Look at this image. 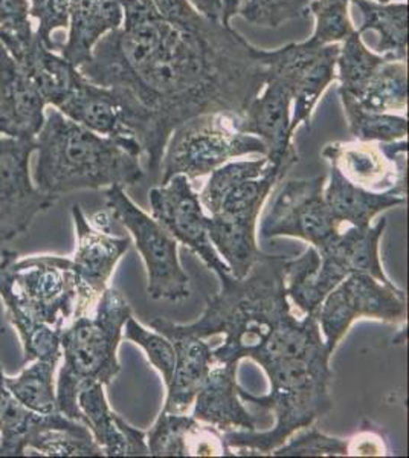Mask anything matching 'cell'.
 <instances>
[{
    "mask_svg": "<svg viewBox=\"0 0 409 458\" xmlns=\"http://www.w3.org/2000/svg\"><path fill=\"white\" fill-rule=\"evenodd\" d=\"M78 71L138 101L150 118L159 161L177 125L203 114L239 118L268 80L259 47L231 25L205 16L173 23L140 0H130L123 25L99 38Z\"/></svg>",
    "mask_w": 409,
    "mask_h": 458,
    "instance_id": "obj_1",
    "label": "cell"
},
{
    "mask_svg": "<svg viewBox=\"0 0 409 458\" xmlns=\"http://www.w3.org/2000/svg\"><path fill=\"white\" fill-rule=\"evenodd\" d=\"M285 256L263 254L243 278H222V291L208 300L202 317L192 324H175L156 318L151 327L166 338L207 339L223 335L213 350L214 362L240 364L251 360L281 324L294 313L285 292Z\"/></svg>",
    "mask_w": 409,
    "mask_h": 458,
    "instance_id": "obj_2",
    "label": "cell"
},
{
    "mask_svg": "<svg viewBox=\"0 0 409 458\" xmlns=\"http://www.w3.org/2000/svg\"><path fill=\"white\" fill-rule=\"evenodd\" d=\"M80 280L68 257L37 256L19 260L14 250L0 254V298L16 328L23 362L62 360L63 328L78 318Z\"/></svg>",
    "mask_w": 409,
    "mask_h": 458,
    "instance_id": "obj_3",
    "label": "cell"
},
{
    "mask_svg": "<svg viewBox=\"0 0 409 458\" xmlns=\"http://www.w3.org/2000/svg\"><path fill=\"white\" fill-rule=\"evenodd\" d=\"M32 182L40 193L58 199L80 190L112 185L133 187L144 181L140 157L118 142L89 131L52 107L36 140Z\"/></svg>",
    "mask_w": 409,
    "mask_h": 458,
    "instance_id": "obj_4",
    "label": "cell"
},
{
    "mask_svg": "<svg viewBox=\"0 0 409 458\" xmlns=\"http://www.w3.org/2000/svg\"><path fill=\"white\" fill-rule=\"evenodd\" d=\"M332 352L326 343L294 358H281L261 365L269 377L270 391L254 396L239 386L243 402L270 410L277 417L270 431L223 432V442L240 455H266L280 448L296 431L311 428L333 410L330 384Z\"/></svg>",
    "mask_w": 409,
    "mask_h": 458,
    "instance_id": "obj_5",
    "label": "cell"
},
{
    "mask_svg": "<svg viewBox=\"0 0 409 458\" xmlns=\"http://www.w3.org/2000/svg\"><path fill=\"white\" fill-rule=\"evenodd\" d=\"M132 308L120 291L107 287L92 313L75 318L63 328L60 347L63 362L58 373V411L71 420L83 423L78 394L95 382L110 386L121 371L118 347Z\"/></svg>",
    "mask_w": 409,
    "mask_h": 458,
    "instance_id": "obj_6",
    "label": "cell"
},
{
    "mask_svg": "<svg viewBox=\"0 0 409 458\" xmlns=\"http://www.w3.org/2000/svg\"><path fill=\"white\" fill-rule=\"evenodd\" d=\"M248 155L266 157L265 142L237 131L233 118L226 114H197L171 131L162 155L161 185L176 174L194 181L235 157Z\"/></svg>",
    "mask_w": 409,
    "mask_h": 458,
    "instance_id": "obj_7",
    "label": "cell"
},
{
    "mask_svg": "<svg viewBox=\"0 0 409 458\" xmlns=\"http://www.w3.org/2000/svg\"><path fill=\"white\" fill-rule=\"evenodd\" d=\"M106 207L112 219L129 229L147 269V293L155 301H182L190 297V276L182 269L177 242L158 220L136 205L125 188L106 190Z\"/></svg>",
    "mask_w": 409,
    "mask_h": 458,
    "instance_id": "obj_8",
    "label": "cell"
},
{
    "mask_svg": "<svg viewBox=\"0 0 409 458\" xmlns=\"http://www.w3.org/2000/svg\"><path fill=\"white\" fill-rule=\"evenodd\" d=\"M406 315V293L393 282H379L368 274H352L324 298L316 319L333 353L356 319L373 318L384 323L405 324Z\"/></svg>",
    "mask_w": 409,
    "mask_h": 458,
    "instance_id": "obj_9",
    "label": "cell"
},
{
    "mask_svg": "<svg viewBox=\"0 0 409 458\" xmlns=\"http://www.w3.org/2000/svg\"><path fill=\"white\" fill-rule=\"evenodd\" d=\"M326 177L285 181L260 225L263 239L294 237L321 250L341 231L324 199Z\"/></svg>",
    "mask_w": 409,
    "mask_h": 458,
    "instance_id": "obj_10",
    "label": "cell"
},
{
    "mask_svg": "<svg viewBox=\"0 0 409 458\" xmlns=\"http://www.w3.org/2000/svg\"><path fill=\"white\" fill-rule=\"evenodd\" d=\"M34 151L36 141L0 136V242L25 234L37 216L57 202L40 193L31 181Z\"/></svg>",
    "mask_w": 409,
    "mask_h": 458,
    "instance_id": "obj_11",
    "label": "cell"
},
{
    "mask_svg": "<svg viewBox=\"0 0 409 458\" xmlns=\"http://www.w3.org/2000/svg\"><path fill=\"white\" fill-rule=\"evenodd\" d=\"M151 217L158 220L175 239L188 246L222 280L229 267L214 250L207 229V216L187 176L176 174L168 182L149 191Z\"/></svg>",
    "mask_w": 409,
    "mask_h": 458,
    "instance_id": "obj_12",
    "label": "cell"
},
{
    "mask_svg": "<svg viewBox=\"0 0 409 458\" xmlns=\"http://www.w3.org/2000/svg\"><path fill=\"white\" fill-rule=\"evenodd\" d=\"M408 140L396 142H332L322 157L347 181L373 193L406 196Z\"/></svg>",
    "mask_w": 409,
    "mask_h": 458,
    "instance_id": "obj_13",
    "label": "cell"
},
{
    "mask_svg": "<svg viewBox=\"0 0 409 458\" xmlns=\"http://www.w3.org/2000/svg\"><path fill=\"white\" fill-rule=\"evenodd\" d=\"M292 103L294 86L281 77L268 75L265 88L251 101L244 114L233 120L237 131L265 142L266 157L285 174L300 161L290 131Z\"/></svg>",
    "mask_w": 409,
    "mask_h": 458,
    "instance_id": "obj_14",
    "label": "cell"
},
{
    "mask_svg": "<svg viewBox=\"0 0 409 458\" xmlns=\"http://www.w3.org/2000/svg\"><path fill=\"white\" fill-rule=\"evenodd\" d=\"M72 217L77 233V250L72 263L81 289L78 304L80 318L94 310L103 292L107 289L118 261L129 250L130 240L114 237L110 233L95 228L78 203L72 207Z\"/></svg>",
    "mask_w": 409,
    "mask_h": 458,
    "instance_id": "obj_15",
    "label": "cell"
},
{
    "mask_svg": "<svg viewBox=\"0 0 409 458\" xmlns=\"http://www.w3.org/2000/svg\"><path fill=\"white\" fill-rule=\"evenodd\" d=\"M47 103L25 69L0 45V136L34 141Z\"/></svg>",
    "mask_w": 409,
    "mask_h": 458,
    "instance_id": "obj_16",
    "label": "cell"
},
{
    "mask_svg": "<svg viewBox=\"0 0 409 458\" xmlns=\"http://www.w3.org/2000/svg\"><path fill=\"white\" fill-rule=\"evenodd\" d=\"M239 364L214 362L194 399L192 417L220 432L257 431V420L243 406L237 382Z\"/></svg>",
    "mask_w": 409,
    "mask_h": 458,
    "instance_id": "obj_17",
    "label": "cell"
},
{
    "mask_svg": "<svg viewBox=\"0 0 409 458\" xmlns=\"http://www.w3.org/2000/svg\"><path fill=\"white\" fill-rule=\"evenodd\" d=\"M47 429L92 436L86 425L71 420L60 411L37 414L21 405L6 388L5 373L0 365V457L26 455V449L32 451L40 434Z\"/></svg>",
    "mask_w": 409,
    "mask_h": 458,
    "instance_id": "obj_18",
    "label": "cell"
},
{
    "mask_svg": "<svg viewBox=\"0 0 409 458\" xmlns=\"http://www.w3.org/2000/svg\"><path fill=\"white\" fill-rule=\"evenodd\" d=\"M130 0H72L69 34L62 43L63 57L80 68L88 62L101 37L120 28L124 21V6Z\"/></svg>",
    "mask_w": 409,
    "mask_h": 458,
    "instance_id": "obj_19",
    "label": "cell"
},
{
    "mask_svg": "<svg viewBox=\"0 0 409 458\" xmlns=\"http://www.w3.org/2000/svg\"><path fill=\"white\" fill-rule=\"evenodd\" d=\"M324 199L339 228H368L382 211L406 202V196L396 191L373 193L354 185L330 165V177L324 187Z\"/></svg>",
    "mask_w": 409,
    "mask_h": 458,
    "instance_id": "obj_20",
    "label": "cell"
},
{
    "mask_svg": "<svg viewBox=\"0 0 409 458\" xmlns=\"http://www.w3.org/2000/svg\"><path fill=\"white\" fill-rule=\"evenodd\" d=\"M168 339L176 350V365L170 382L166 384V401L162 411L187 414L214 365L213 349L205 343V339L194 336Z\"/></svg>",
    "mask_w": 409,
    "mask_h": 458,
    "instance_id": "obj_21",
    "label": "cell"
},
{
    "mask_svg": "<svg viewBox=\"0 0 409 458\" xmlns=\"http://www.w3.org/2000/svg\"><path fill=\"white\" fill-rule=\"evenodd\" d=\"M385 226L387 220L382 219L368 228H342L330 243L318 250L345 278L352 274H368L378 278L379 282L391 283L385 276L379 257V242L384 234Z\"/></svg>",
    "mask_w": 409,
    "mask_h": 458,
    "instance_id": "obj_22",
    "label": "cell"
},
{
    "mask_svg": "<svg viewBox=\"0 0 409 458\" xmlns=\"http://www.w3.org/2000/svg\"><path fill=\"white\" fill-rule=\"evenodd\" d=\"M333 267L311 245L300 257L285 260L287 297L304 315H316L324 298L344 280Z\"/></svg>",
    "mask_w": 409,
    "mask_h": 458,
    "instance_id": "obj_23",
    "label": "cell"
},
{
    "mask_svg": "<svg viewBox=\"0 0 409 458\" xmlns=\"http://www.w3.org/2000/svg\"><path fill=\"white\" fill-rule=\"evenodd\" d=\"M339 98L368 112L405 114L408 107V63L384 58L361 88L353 94H339Z\"/></svg>",
    "mask_w": 409,
    "mask_h": 458,
    "instance_id": "obj_24",
    "label": "cell"
},
{
    "mask_svg": "<svg viewBox=\"0 0 409 458\" xmlns=\"http://www.w3.org/2000/svg\"><path fill=\"white\" fill-rule=\"evenodd\" d=\"M362 17L359 34L374 32L378 37L376 54L388 60L408 62V2L352 0Z\"/></svg>",
    "mask_w": 409,
    "mask_h": 458,
    "instance_id": "obj_25",
    "label": "cell"
},
{
    "mask_svg": "<svg viewBox=\"0 0 409 458\" xmlns=\"http://www.w3.org/2000/svg\"><path fill=\"white\" fill-rule=\"evenodd\" d=\"M17 63L40 89L47 106L51 107H57L58 103L78 83V80L83 77L77 66H73L62 54L49 49L37 36L28 53Z\"/></svg>",
    "mask_w": 409,
    "mask_h": 458,
    "instance_id": "obj_26",
    "label": "cell"
},
{
    "mask_svg": "<svg viewBox=\"0 0 409 458\" xmlns=\"http://www.w3.org/2000/svg\"><path fill=\"white\" fill-rule=\"evenodd\" d=\"M207 229L214 250L223 257L231 276L235 278L248 276L255 261L265 254L257 246L255 226L218 216H207Z\"/></svg>",
    "mask_w": 409,
    "mask_h": 458,
    "instance_id": "obj_27",
    "label": "cell"
},
{
    "mask_svg": "<svg viewBox=\"0 0 409 458\" xmlns=\"http://www.w3.org/2000/svg\"><path fill=\"white\" fill-rule=\"evenodd\" d=\"M339 45L322 47L321 53L307 66L294 84L290 131L295 135L301 124L311 129V114L326 89L337 80Z\"/></svg>",
    "mask_w": 409,
    "mask_h": 458,
    "instance_id": "obj_28",
    "label": "cell"
},
{
    "mask_svg": "<svg viewBox=\"0 0 409 458\" xmlns=\"http://www.w3.org/2000/svg\"><path fill=\"white\" fill-rule=\"evenodd\" d=\"M60 358L32 360V365L21 370L16 377L5 376V386L21 405L37 414L58 412L54 373Z\"/></svg>",
    "mask_w": 409,
    "mask_h": 458,
    "instance_id": "obj_29",
    "label": "cell"
},
{
    "mask_svg": "<svg viewBox=\"0 0 409 458\" xmlns=\"http://www.w3.org/2000/svg\"><path fill=\"white\" fill-rule=\"evenodd\" d=\"M78 408L83 412L84 425L89 428L95 443L107 457H125L127 443L116 427L115 412L110 410L103 384L95 382L78 394Z\"/></svg>",
    "mask_w": 409,
    "mask_h": 458,
    "instance_id": "obj_30",
    "label": "cell"
},
{
    "mask_svg": "<svg viewBox=\"0 0 409 458\" xmlns=\"http://www.w3.org/2000/svg\"><path fill=\"white\" fill-rule=\"evenodd\" d=\"M274 168L281 172L280 168L272 164L268 157L226 162L209 173L207 183L199 193V200L202 203L203 208L207 209L208 214L213 216L217 213L218 205L231 188L248 179L265 176L266 173H269ZM283 174L285 176V173Z\"/></svg>",
    "mask_w": 409,
    "mask_h": 458,
    "instance_id": "obj_31",
    "label": "cell"
},
{
    "mask_svg": "<svg viewBox=\"0 0 409 458\" xmlns=\"http://www.w3.org/2000/svg\"><path fill=\"white\" fill-rule=\"evenodd\" d=\"M348 129L356 141L396 142L408 140V118L402 114H378L341 101Z\"/></svg>",
    "mask_w": 409,
    "mask_h": 458,
    "instance_id": "obj_32",
    "label": "cell"
},
{
    "mask_svg": "<svg viewBox=\"0 0 409 458\" xmlns=\"http://www.w3.org/2000/svg\"><path fill=\"white\" fill-rule=\"evenodd\" d=\"M352 0H311L309 16L315 17V31L311 40L318 47L339 45L356 31L350 19Z\"/></svg>",
    "mask_w": 409,
    "mask_h": 458,
    "instance_id": "obj_33",
    "label": "cell"
},
{
    "mask_svg": "<svg viewBox=\"0 0 409 458\" xmlns=\"http://www.w3.org/2000/svg\"><path fill=\"white\" fill-rule=\"evenodd\" d=\"M197 420L185 414L162 411L150 431L145 432V442L155 457H190L188 437Z\"/></svg>",
    "mask_w": 409,
    "mask_h": 458,
    "instance_id": "obj_34",
    "label": "cell"
},
{
    "mask_svg": "<svg viewBox=\"0 0 409 458\" xmlns=\"http://www.w3.org/2000/svg\"><path fill=\"white\" fill-rule=\"evenodd\" d=\"M36 40L28 0H0V45L21 62Z\"/></svg>",
    "mask_w": 409,
    "mask_h": 458,
    "instance_id": "obj_35",
    "label": "cell"
},
{
    "mask_svg": "<svg viewBox=\"0 0 409 458\" xmlns=\"http://www.w3.org/2000/svg\"><path fill=\"white\" fill-rule=\"evenodd\" d=\"M311 0H243L239 16L255 27L277 30L285 23L309 16L307 6Z\"/></svg>",
    "mask_w": 409,
    "mask_h": 458,
    "instance_id": "obj_36",
    "label": "cell"
},
{
    "mask_svg": "<svg viewBox=\"0 0 409 458\" xmlns=\"http://www.w3.org/2000/svg\"><path fill=\"white\" fill-rule=\"evenodd\" d=\"M123 339H129L144 350L150 364L161 373L164 382L168 384L176 365V350L170 339L153 330L142 327L135 318L130 317L123 330Z\"/></svg>",
    "mask_w": 409,
    "mask_h": 458,
    "instance_id": "obj_37",
    "label": "cell"
},
{
    "mask_svg": "<svg viewBox=\"0 0 409 458\" xmlns=\"http://www.w3.org/2000/svg\"><path fill=\"white\" fill-rule=\"evenodd\" d=\"M270 455L275 457H344L350 455V442L344 438L332 437L324 432L311 428L309 431L283 443Z\"/></svg>",
    "mask_w": 409,
    "mask_h": 458,
    "instance_id": "obj_38",
    "label": "cell"
},
{
    "mask_svg": "<svg viewBox=\"0 0 409 458\" xmlns=\"http://www.w3.org/2000/svg\"><path fill=\"white\" fill-rule=\"evenodd\" d=\"M30 13L36 19V36L52 51H57V45L52 40V34L69 27L71 2L72 0H28Z\"/></svg>",
    "mask_w": 409,
    "mask_h": 458,
    "instance_id": "obj_39",
    "label": "cell"
},
{
    "mask_svg": "<svg viewBox=\"0 0 409 458\" xmlns=\"http://www.w3.org/2000/svg\"><path fill=\"white\" fill-rule=\"evenodd\" d=\"M115 422H116L118 429L123 432L125 443H127L125 457H130V455H150V451H149V446H147V442H145L144 431L132 427L129 422H125L124 419L118 416L116 412H115Z\"/></svg>",
    "mask_w": 409,
    "mask_h": 458,
    "instance_id": "obj_40",
    "label": "cell"
},
{
    "mask_svg": "<svg viewBox=\"0 0 409 458\" xmlns=\"http://www.w3.org/2000/svg\"><path fill=\"white\" fill-rule=\"evenodd\" d=\"M202 16L222 21V0H190Z\"/></svg>",
    "mask_w": 409,
    "mask_h": 458,
    "instance_id": "obj_41",
    "label": "cell"
},
{
    "mask_svg": "<svg viewBox=\"0 0 409 458\" xmlns=\"http://www.w3.org/2000/svg\"><path fill=\"white\" fill-rule=\"evenodd\" d=\"M243 4V0H222V21L229 25V21L234 16H237L239 8Z\"/></svg>",
    "mask_w": 409,
    "mask_h": 458,
    "instance_id": "obj_42",
    "label": "cell"
},
{
    "mask_svg": "<svg viewBox=\"0 0 409 458\" xmlns=\"http://www.w3.org/2000/svg\"><path fill=\"white\" fill-rule=\"evenodd\" d=\"M110 224H112V216L109 211H101V213L94 214L92 217V225L95 228L110 233Z\"/></svg>",
    "mask_w": 409,
    "mask_h": 458,
    "instance_id": "obj_43",
    "label": "cell"
},
{
    "mask_svg": "<svg viewBox=\"0 0 409 458\" xmlns=\"http://www.w3.org/2000/svg\"><path fill=\"white\" fill-rule=\"evenodd\" d=\"M141 4H145V5H151L153 6V4H151V0H140Z\"/></svg>",
    "mask_w": 409,
    "mask_h": 458,
    "instance_id": "obj_44",
    "label": "cell"
},
{
    "mask_svg": "<svg viewBox=\"0 0 409 458\" xmlns=\"http://www.w3.org/2000/svg\"><path fill=\"white\" fill-rule=\"evenodd\" d=\"M376 2H380V4H387V2H394V0H376Z\"/></svg>",
    "mask_w": 409,
    "mask_h": 458,
    "instance_id": "obj_45",
    "label": "cell"
}]
</instances>
